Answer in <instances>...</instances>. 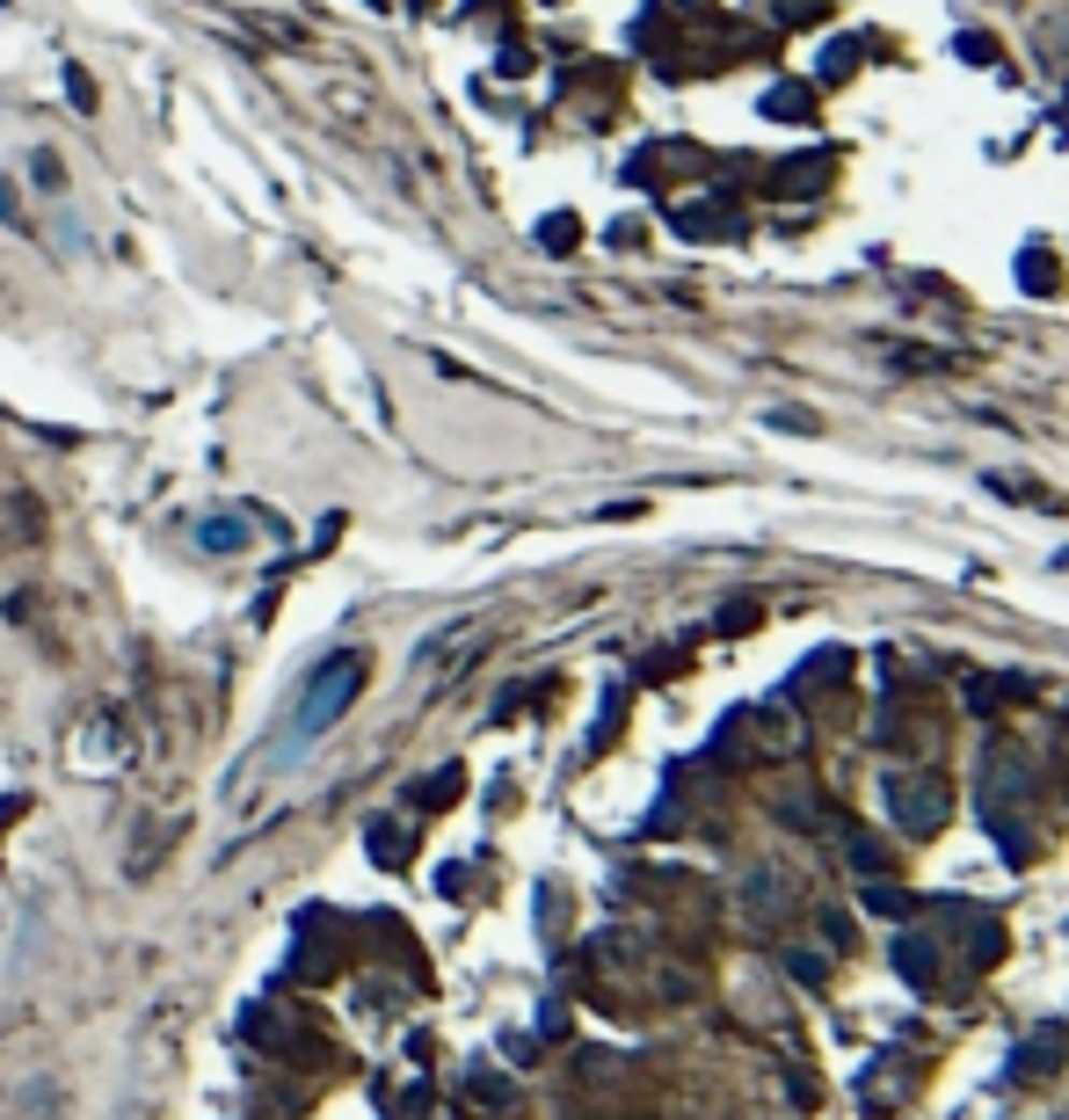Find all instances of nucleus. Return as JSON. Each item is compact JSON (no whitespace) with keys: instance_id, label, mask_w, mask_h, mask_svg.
I'll return each instance as SVG.
<instances>
[{"instance_id":"obj_3","label":"nucleus","mask_w":1069,"mask_h":1120,"mask_svg":"<svg viewBox=\"0 0 1069 1120\" xmlns=\"http://www.w3.org/2000/svg\"><path fill=\"white\" fill-rule=\"evenodd\" d=\"M66 95H73V110H95V102H102L95 81H88V66H66Z\"/></svg>"},{"instance_id":"obj_1","label":"nucleus","mask_w":1069,"mask_h":1120,"mask_svg":"<svg viewBox=\"0 0 1069 1120\" xmlns=\"http://www.w3.org/2000/svg\"><path fill=\"white\" fill-rule=\"evenodd\" d=\"M357 684H365V655H328V663L305 677L299 706H291V727H284V742H276V757H299V750H313V735L336 721L342 706L357 698Z\"/></svg>"},{"instance_id":"obj_2","label":"nucleus","mask_w":1069,"mask_h":1120,"mask_svg":"<svg viewBox=\"0 0 1069 1120\" xmlns=\"http://www.w3.org/2000/svg\"><path fill=\"white\" fill-rule=\"evenodd\" d=\"M241 539H247V524H241V516H212V524H204V545H212V553H233Z\"/></svg>"}]
</instances>
